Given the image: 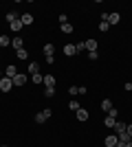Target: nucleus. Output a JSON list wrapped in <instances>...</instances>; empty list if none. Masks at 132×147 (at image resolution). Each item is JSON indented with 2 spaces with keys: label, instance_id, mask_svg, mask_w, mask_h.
I'll use <instances>...</instances> for the list:
<instances>
[{
  "label": "nucleus",
  "instance_id": "obj_19",
  "mask_svg": "<svg viewBox=\"0 0 132 147\" xmlns=\"http://www.w3.org/2000/svg\"><path fill=\"white\" fill-rule=\"evenodd\" d=\"M31 81H33V84H42V81H44V75H31Z\"/></svg>",
  "mask_w": 132,
  "mask_h": 147
},
{
  "label": "nucleus",
  "instance_id": "obj_4",
  "mask_svg": "<svg viewBox=\"0 0 132 147\" xmlns=\"http://www.w3.org/2000/svg\"><path fill=\"white\" fill-rule=\"evenodd\" d=\"M44 55H46V59H51V57L55 55V44H44Z\"/></svg>",
  "mask_w": 132,
  "mask_h": 147
},
{
  "label": "nucleus",
  "instance_id": "obj_1",
  "mask_svg": "<svg viewBox=\"0 0 132 147\" xmlns=\"http://www.w3.org/2000/svg\"><path fill=\"white\" fill-rule=\"evenodd\" d=\"M13 88V79L11 77H2L0 79V92H9Z\"/></svg>",
  "mask_w": 132,
  "mask_h": 147
},
{
  "label": "nucleus",
  "instance_id": "obj_13",
  "mask_svg": "<svg viewBox=\"0 0 132 147\" xmlns=\"http://www.w3.org/2000/svg\"><path fill=\"white\" fill-rule=\"evenodd\" d=\"M101 110L110 112V110H112V101H110V99H104V101H101Z\"/></svg>",
  "mask_w": 132,
  "mask_h": 147
},
{
  "label": "nucleus",
  "instance_id": "obj_5",
  "mask_svg": "<svg viewBox=\"0 0 132 147\" xmlns=\"http://www.w3.org/2000/svg\"><path fill=\"white\" fill-rule=\"evenodd\" d=\"M117 143H119L117 134H110V136H106V141H104V145H106V147H117Z\"/></svg>",
  "mask_w": 132,
  "mask_h": 147
},
{
  "label": "nucleus",
  "instance_id": "obj_11",
  "mask_svg": "<svg viewBox=\"0 0 132 147\" xmlns=\"http://www.w3.org/2000/svg\"><path fill=\"white\" fill-rule=\"evenodd\" d=\"M86 51H88V53L97 51V40H86Z\"/></svg>",
  "mask_w": 132,
  "mask_h": 147
},
{
  "label": "nucleus",
  "instance_id": "obj_18",
  "mask_svg": "<svg viewBox=\"0 0 132 147\" xmlns=\"http://www.w3.org/2000/svg\"><path fill=\"white\" fill-rule=\"evenodd\" d=\"M114 123H117V119H112V117L104 119V125H106V127H114Z\"/></svg>",
  "mask_w": 132,
  "mask_h": 147
},
{
  "label": "nucleus",
  "instance_id": "obj_6",
  "mask_svg": "<svg viewBox=\"0 0 132 147\" xmlns=\"http://www.w3.org/2000/svg\"><path fill=\"white\" fill-rule=\"evenodd\" d=\"M24 84H26V75L18 73L16 77H13V86H24Z\"/></svg>",
  "mask_w": 132,
  "mask_h": 147
},
{
  "label": "nucleus",
  "instance_id": "obj_32",
  "mask_svg": "<svg viewBox=\"0 0 132 147\" xmlns=\"http://www.w3.org/2000/svg\"><path fill=\"white\" fill-rule=\"evenodd\" d=\"M126 147H132V138H130V141H128V143H126Z\"/></svg>",
  "mask_w": 132,
  "mask_h": 147
},
{
  "label": "nucleus",
  "instance_id": "obj_12",
  "mask_svg": "<svg viewBox=\"0 0 132 147\" xmlns=\"http://www.w3.org/2000/svg\"><path fill=\"white\" fill-rule=\"evenodd\" d=\"M5 75H7V77H11V79H13V77L18 75V70H16V66H13V64H11V66H7V68H5Z\"/></svg>",
  "mask_w": 132,
  "mask_h": 147
},
{
  "label": "nucleus",
  "instance_id": "obj_26",
  "mask_svg": "<svg viewBox=\"0 0 132 147\" xmlns=\"http://www.w3.org/2000/svg\"><path fill=\"white\" fill-rule=\"evenodd\" d=\"M117 138H119V143H128V141H130V136H128V134H119Z\"/></svg>",
  "mask_w": 132,
  "mask_h": 147
},
{
  "label": "nucleus",
  "instance_id": "obj_17",
  "mask_svg": "<svg viewBox=\"0 0 132 147\" xmlns=\"http://www.w3.org/2000/svg\"><path fill=\"white\" fill-rule=\"evenodd\" d=\"M77 119H79V121H86V119H88V112L84 110V108H79V110H77Z\"/></svg>",
  "mask_w": 132,
  "mask_h": 147
},
{
  "label": "nucleus",
  "instance_id": "obj_2",
  "mask_svg": "<svg viewBox=\"0 0 132 147\" xmlns=\"http://www.w3.org/2000/svg\"><path fill=\"white\" fill-rule=\"evenodd\" d=\"M51 119V110H42L35 114V123H44V121H49Z\"/></svg>",
  "mask_w": 132,
  "mask_h": 147
},
{
  "label": "nucleus",
  "instance_id": "obj_15",
  "mask_svg": "<svg viewBox=\"0 0 132 147\" xmlns=\"http://www.w3.org/2000/svg\"><path fill=\"white\" fill-rule=\"evenodd\" d=\"M29 73H31V75H38V73H40V64L31 61V64H29Z\"/></svg>",
  "mask_w": 132,
  "mask_h": 147
},
{
  "label": "nucleus",
  "instance_id": "obj_33",
  "mask_svg": "<svg viewBox=\"0 0 132 147\" xmlns=\"http://www.w3.org/2000/svg\"><path fill=\"white\" fill-rule=\"evenodd\" d=\"M2 147H7V145H2Z\"/></svg>",
  "mask_w": 132,
  "mask_h": 147
},
{
  "label": "nucleus",
  "instance_id": "obj_23",
  "mask_svg": "<svg viewBox=\"0 0 132 147\" xmlns=\"http://www.w3.org/2000/svg\"><path fill=\"white\" fill-rule=\"evenodd\" d=\"M68 108H70V110H79V108H82V105H79V103H77V101H75V99H73V101H70V103H68Z\"/></svg>",
  "mask_w": 132,
  "mask_h": 147
},
{
  "label": "nucleus",
  "instance_id": "obj_9",
  "mask_svg": "<svg viewBox=\"0 0 132 147\" xmlns=\"http://www.w3.org/2000/svg\"><path fill=\"white\" fill-rule=\"evenodd\" d=\"M64 55H68V57L77 55V49H75V44H66V46H64Z\"/></svg>",
  "mask_w": 132,
  "mask_h": 147
},
{
  "label": "nucleus",
  "instance_id": "obj_30",
  "mask_svg": "<svg viewBox=\"0 0 132 147\" xmlns=\"http://www.w3.org/2000/svg\"><path fill=\"white\" fill-rule=\"evenodd\" d=\"M77 90H79L77 86H70V88H68V94H77Z\"/></svg>",
  "mask_w": 132,
  "mask_h": 147
},
{
  "label": "nucleus",
  "instance_id": "obj_21",
  "mask_svg": "<svg viewBox=\"0 0 132 147\" xmlns=\"http://www.w3.org/2000/svg\"><path fill=\"white\" fill-rule=\"evenodd\" d=\"M18 18H20V16H18L16 11H13V13H7V22H9V24H11L13 20H18Z\"/></svg>",
  "mask_w": 132,
  "mask_h": 147
},
{
  "label": "nucleus",
  "instance_id": "obj_3",
  "mask_svg": "<svg viewBox=\"0 0 132 147\" xmlns=\"http://www.w3.org/2000/svg\"><path fill=\"white\" fill-rule=\"evenodd\" d=\"M114 132H117V136H119V134H126V129H128V123H123V121H117V123H114Z\"/></svg>",
  "mask_w": 132,
  "mask_h": 147
},
{
  "label": "nucleus",
  "instance_id": "obj_10",
  "mask_svg": "<svg viewBox=\"0 0 132 147\" xmlns=\"http://www.w3.org/2000/svg\"><path fill=\"white\" fill-rule=\"evenodd\" d=\"M20 20H22V24H33V16L31 13H22V16H20Z\"/></svg>",
  "mask_w": 132,
  "mask_h": 147
},
{
  "label": "nucleus",
  "instance_id": "obj_27",
  "mask_svg": "<svg viewBox=\"0 0 132 147\" xmlns=\"http://www.w3.org/2000/svg\"><path fill=\"white\" fill-rule=\"evenodd\" d=\"M44 94H46V97H55V88H46Z\"/></svg>",
  "mask_w": 132,
  "mask_h": 147
},
{
  "label": "nucleus",
  "instance_id": "obj_28",
  "mask_svg": "<svg viewBox=\"0 0 132 147\" xmlns=\"http://www.w3.org/2000/svg\"><path fill=\"white\" fill-rule=\"evenodd\" d=\"M97 57H99V53H97V51H93V53H88V59H97Z\"/></svg>",
  "mask_w": 132,
  "mask_h": 147
},
{
  "label": "nucleus",
  "instance_id": "obj_25",
  "mask_svg": "<svg viewBox=\"0 0 132 147\" xmlns=\"http://www.w3.org/2000/svg\"><path fill=\"white\" fill-rule=\"evenodd\" d=\"M110 29V24H108L106 20H101V24H99V31H108Z\"/></svg>",
  "mask_w": 132,
  "mask_h": 147
},
{
  "label": "nucleus",
  "instance_id": "obj_7",
  "mask_svg": "<svg viewBox=\"0 0 132 147\" xmlns=\"http://www.w3.org/2000/svg\"><path fill=\"white\" fill-rule=\"evenodd\" d=\"M46 88H55V77L53 75H44V81H42Z\"/></svg>",
  "mask_w": 132,
  "mask_h": 147
},
{
  "label": "nucleus",
  "instance_id": "obj_8",
  "mask_svg": "<svg viewBox=\"0 0 132 147\" xmlns=\"http://www.w3.org/2000/svg\"><path fill=\"white\" fill-rule=\"evenodd\" d=\"M11 44H13V49H16V51H22V49H24V40H22V37H13Z\"/></svg>",
  "mask_w": 132,
  "mask_h": 147
},
{
  "label": "nucleus",
  "instance_id": "obj_20",
  "mask_svg": "<svg viewBox=\"0 0 132 147\" xmlns=\"http://www.w3.org/2000/svg\"><path fill=\"white\" fill-rule=\"evenodd\" d=\"M60 29H62V33H73V24H68V22H66V24H62Z\"/></svg>",
  "mask_w": 132,
  "mask_h": 147
},
{
  "label": "nucleus",
  "instance_id": "obj_22",
  "mask_svg": "<svg viewBox=\"0 0 132 147\" xmlns=\"http://www.w3.org/2000/svg\"><path fill=\"white\" fill-rule=\"evenodd\" d=\"M16 57H18V59H26L29 55H26V51L22 49V51H16Z\"/></svg>",
  "mask_w": 132,
  "mask_h": 147
},
{
  "label": "nucleus",
  "instance_id": "obj_24",
  "mask_svg": "<svg viewBox=\"0 0 132 147\" xmlns=\"http://www.w3.org/2000/svg\"><path fill=\"white\" fill-rule=\"evenodd\" d=\"M75 49H77V53H82V51L86 49V42H77V44H75Z\"/></svg>",
  "mask_w": 132,
  "mask_h": 147
},
{
  "label": "nucleus",
  "instance_id": "obj_31",
  "mask_svg": "<svg viewBox=\"0 0 132 147\" xmlns=\"http://www.w3.org/2000/svg\"><path fill=\"white\" fill-rule=\"evenodd\" d=\"M126 134H128V136H130V138H132V125H128V129H126Z\"/></svg>",
  "mask_w": 132,
  "mask_h": 147
},
{
  "label": "nucleus",
  "instance_id": "obj_14",
  "mask_svg": "<svg viewBox=\"0 0 132 147\" xmlns=\"http://www.w3.org/2000/svg\"><path fill=\"white\" fill-rule=\"evenodd\" d=\"M9 44H11V37L9 35H0V46H2V49H7Z\"/></svg>",
  "mask_w": 132,
  "mask_h": 147
},
{
  "label": "nucleus",
  "instance_id": "obj_16",
  "mask_svg": "<svg viewBox=\"0 0 132 147\" xmlns=\"http://www.w3.org/2000/svg\"><path fill=\"white\" fill-rule=\"evenodd\" d=\"M9 26H11L13 31H20V29H22V26H24V24H22V20L18 18V20H13V22H11V24H9Z\"/></svg>",
  "mask_w": 132,
  "mask_h": 147
},
{
  "label": "nucleus",
  "instance_id": "obj_29",
  "mask_svg": "<svg viewBox=\"0 0 132 147\" xmlns=\"http://www.w3.org/2000/svg\"><path fill=\"white\" fill-rule=\"evenodd\" d=\"M108 117H112V119H117V117H119V110H114V108H112V110L108 112Z\"/></svg>",
  "mask_w": 132,
  "mask_h": 147
}]
</instances>
